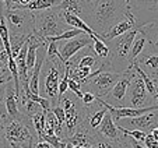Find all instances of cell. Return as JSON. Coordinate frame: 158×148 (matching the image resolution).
<instances>
[{
	"mask_svg": "<svg viewBox=\"0 0 158 148\" xmlns=\"http://www.w3.org/2000/svg\"><path fill=\"white\" fill-rule=\"evenodd\" d=\"M129 9L126 0H89V18L87 24L102 38L115 24L126 17Z\"/></svg>",
	"mask_w": 158,
	"mask_h": 148,
	"instance_id": "6da1fadb",
	"label": "cell"
},
{
	"mask_svg": "<svg viewBox=\"0 0 158 148\" xmlns=\"http://www.w3.org/2000/svg\"><path fill=\"white\" fill-rule=\"evenodd\" d=\"M34 17H35V31H34V34L45 42L49 36L59 35V34L64 32L66 30H70V25L64 21L62 13L56 7L34 11Z\"/></svg>",
	"mask_w": 158,
	"mask_h": 148,
	"instance_id": "7a4b0ae2",
	"label": "cell"
},
{
	"mask_svg": "<svg viewBox=\"0 0 158 148\" xmlns=\"http://www.w3.org/2000/svg\"><path fill=\"white\" fill-rule=\"evenodd\" d=\"M32 119L24 115L23 119H9L3 125V136L11 148H34V136L30 131Z\"/></svg>",
	"mask_w": 158,
	"mask_h": 148,
	"instance_id": "3957f363",
	"label": "cell"
},
{
	"mask_svg": "<svg viewBox=\"0 0 158 148\" xmlns=\"http://www.w3.org/2000/svg\"><path fill=\"white\" fill-rule=\"evenodd\" d=\"M6 17L7 25H9L10 34H21V35H31L35 31V17L34 11L21 7H13V9L3 10Z\"/></svg>",
	"mask_w": 158,
	"mask_h": 148,
	"instance_id": "277c9868",
	"label": "cell"
},
{
	"mask_svg": "<svg viewBox=\"0 0 158 148\" xmlns=\"http://www.w3.org/2000/svg\"><path fill=\"white\" fill-rule=\"evenodd\" d=\"M151 102L157 101L154 99L151 94L148 92L146 87V83L141 78V76H139L136 71H134V76L131 78L130 87H129L127 91V97H126V105L125 106H131V108H143V106H151Z\"/></svg>",
	"mask_w": 158,
	"mask_h": 148,
	"instance_id": "5b68a950",
	"label": "cell"
},
{
	"mask_svg": "<svg viewBox=\"0 0 158 148\" xmlns=\"http://www.w3.org/2000/svg\"><path fill=\"white\" fill-rule=\"evenodd\" d=\"M122 73H116V71H109V70H102L101 73H98L95 77H93L89 80V83H87V91L95 94L98 98H105L110 92V89L114 88V85L118 83V80L120 78Z\"/></svg>",
	"mask_w": 158,
	"mask_h": 148,
	"instance_id": "8992f818",
	"label": "cell"
},
{
	"mask_svg": "<svg viewBox=\"0 0 158 148\" xmlns=\"http://www.w3.org/2000/svg\"><path fill=\"white\" fill-rule=\"evenodd\" d=\"M45 64L48 66V73L46 76H44V92L48 94V97L51 98L52 105L59 104V83H60V74L62 71H64V63L57 62L53 63L51 60H45Z\"/></svg>",
	"mask_w": 158,
	"mask_h": 148,
	"instance_id": "52a82bcc",
	"label": "cell"
},
{
	"mask_svg": "<svg viewBox=\"0 0 158 148\" xmlns=\"http://www.w3.org/2000/svg\"><path fill=\"white\" fill-rule=\"evenodd\" d=\"M133 76H134L133 68H129V70L123 71L120 78L118 80V83L114 85V88L110 89L109 94L105 98H102V99H104L105 102H108V104L114 105V106H125L123 102L126 101L127 91H129V87H130Z\"/></svg>",
	"mask_w": 158,
	"mask_h": 148,
	"instance_id": "ba28073f",
	"label": "cell"
},
{
	"mask_svg": "<svg viewBox=\"0 0 158 148\" xmlns=\"http://www.w3.org/2000/svg\"><path fill=\"white\" fill-rule=\"evenodd\" d=\"M120 127L130 129V130H141L146 133H151L152 129L158 126V109L152 112L144 113V115L136 116V117H125L116 121Z\"/></svg>",
	"mask_w": 158,
	"mask_h": 148,
	"instance_id": "9c48e42d",
	"label": "cell"
},
{
	"mask_svg": "<svg viewBox=\"0 0 158 148\" xmlns=\"http://www.w3.org/2000/svg\"><path fill=\"white\" fill-rule=\"evenodd\" d=\"M134 62L151 78H155L158 76V43L148 42Z\"/></svg>",
	"mask_w": 158,
	"mask_h": 148,
	"instance_id": "30bf717a",
	"label": "cell"
},
{
	"mask_svg": "<svg viewBox=\"0 0 158 148\" xmlns=\"http://www.w3.org/2000/svg\"><path fill=\"white\" fill-rule=\"evenodd\" d=\"M60 42H63V41H60ZM91 45H93V38L85 32L76 36V38L64 41L59 46L60 55H62V57H63V63L66 64L76 53H78L81 49H84V47H87V46H91Z\"/></svg>",
	"mask_w": 158,
	"mask_h": 148,
	"instance_id": "8fae6325",
	"label": "cell"
},
{
	"mask_svg": "<svg viewBox=\"0 0 158 148\" xmlns=\"http://www.w3.org/2000/svg\"><path fill=\"white\" fill-rule=\"evenodd\" d=\"M55 7L59 11L72 13V14L78 15L85 23L89 18V2L88 0H60V3Z\"/></svg>",
	"mask_w": 158,
	"mask_h": 148,
	"instance_id": "7c38bea8",
	"label": "cell"
},
{
	"mask_svg": "<svg viewBox=\"0 0 158 148\" xmlns=\"http://www.w3.org/2000/svg\"><path fill=\"white\" fill-rule=\"evenodd\" d=\"M98 133L102 134L104 137H106V138H110V140H120V137H123V136L119 134L120 130H119L116 121L114 120V117H112V115H110L109 110L106 112V115H105L101 126H99Z\"/></svg>",
	"mask_w": 158,
	"mask_h": 148,
	"instance_id": "4fadbf2b",
	"label": "cell"
},
{
	"mask_svg": "<svg viewBox=\"0 0 158 148\" xmlns=\"http://www.w3.org/2000/svg\"><path fill=\"white\" fill-rule=\"evenodd\" d=\"M129 7L133 11V14L137 17L143 11H157L158 0H130Z\"/></svg>",
	"mask_w": 158,
	"mask_h": 148,
	"instance_id": "5bb4252c",
	"label": "cell"
},
{
	"mask_svg": "<svg viewBox=\"0 0 158 148\" xmlns=\"http://www.w3.org/2000/svg\"><path fill=\"white\" fill-rule=\"evenodd\" d=\"M60 13H62L64 21L69 24L72 28H78V30H83L84 32H87L88 35H94V34H95L93 28L89 27L88 24H87L81 17H78V15H76V14H72V13H63V11H60Z\"/></svg>",
	"mask_w": 158,
	"mask_h": 148,
	"instance_id": "9a60e30c",
	"label": "cell"
},
{
	"mask_svg": "<svg viewBox=\"0 0 158 148\" xmlns=\"http://www.w3.org/2000/svg\"><path fill=\"white\" fill-rule=\"evenodd\" d=\"M91 144L95 145V148H123V140H110L97 133L91 138Z\"/></svg>",
	"mask_w": 158,
	"mask_h": 148,
	"instance_id": "2e32d148",
	"label": "cell"
},
{
	"mask_svg": "<svg viewBox=\"0 0 158 148\" xmlns=\"http://www.w3.org/2000/svg\"><path fill=\"white\" fill-rule=\"evenodd\" d=\"M60 3V0H31L25 6H20V4H13V7H21V9H27L31 11H39V10H46L52 9V7L57 6ZM11 7V9H13Z\"/></svg>",
	"mask_w": 158,
	"mask_h": 148,
	"instance_id": "e0dca14e",
	"label": "cell"
},
{
	"mask_svg": "<svg viewBox=\"0 0 158 148\" xmlns=\"http://www.w3.org/2000/svg\"><path fill=\"white\" fill-rule=\"evenodd\" d=\"M148 43V39H147V36L144 35V34L139 32L137 36H136V39H134L133 45H131V51H130V55H129V62H130V67H131V63L134 62V60L137 59V56L143 52V49L146 47V45Z\"/></svg>",
	"mask_w": 158,
	"mask_h": 148,
	"instance_id": "ac0fdd59",
	"label": "cell"
},
{
	"mask_svg": "<svg viewBox=\"0 0 158 148\" xmlns=\"http://www.w3.org/2000/svg\"><path fill=\"white\" fill-rule=\"evenodd\" d=\"M89 36L93 38V49H94V52H95V55L99 56L101 59H106L110 52L108 43L102 38H99L98 34H94V35H89Z\"/></svg>",
	"mask_w": 158,
	"mask_h": 148,
	"instance_id": "d6986e66",
	"label": "cell"
},
{
	"mask_svg": "<svg viewBox=\"0 0 158 148\" xmlns=\"http://www.w3.org/2000/svg\"><path fill=\"white\" fill-rule=\"evenodd\" d=\"M32 35V34H31ZM31 35H21V34H10V43H11V56L17 57L20 53L21 47L24 46V43L28 41Z\"/></svg>",
	"mask_w": 158,
	"mask_h": 148,
	"instance_id": "ffe728a7",
	"label": "cell"
},
{
	"mask_svg": "<svg viewBox=\"0 0 158 148\" xmlns=\"http://www.w3.org/2000/svg\"><path fill=\"white\" fill-rule=\"evenodd\" d=\"M31 119H32V125L34 129H35L36 136H38V138H41L44 136L45 126H46V110H41V112L35 113Z\"/></svg>",
	"mask_w": 158,
	"mask_h": 148,
	"instance_id": "44dd1931",
	"label": "cell"
},
{
	"mask_svg": "<svg viewBox=\"0 0 158 148\" xmlns=\"http://www.w3.org/2000/svg\"><path fill=\"white\" fill-rule=\"evenodd\" d=\"M11 80H13V76L9 70V66L0 63V95H4L7 83Z\"/></svg>",
	"mask_w": 158,
	"mask_h": 148,
	"instance_id": "7402d4cb",
	"label": "cell"
},
{
	"mask_svg": "<svg viewBox=\"0 0 158 148\" xmlns=\"http://www.w3.org/2000/svg\"><path fill=\"white\" fill-rule=\"evenodd\" d=\"M69 78H70V74H69V70L64 67V74H63V77H62V80H60V83H59V102H60V99H62V97L67 92V89H69ZM59 105V104H57Z\"/></svg>",
	"mask_w": 158,
	"mask_h": 148,
	"instance_id": "603a6c76",
	"label": "cell"
},
{
	"mask_svg": "<svg viewBox=\"0 0 158 148\" xmlns=\"http://www.w3.org/2000/svg\"><path fill=\"white\" fill-rule=\"evenodd\" d=\"M118 127H119V130L122 131L123 134L133 137V138H136L137 141H140V142H144V140H146V136H147L146 131H141V130H130V129H125V127H120V126H118Z\"/></svg>",
	"mask_w": 158,
	"mask_h": 148,
	"instance_id": "cb8c5ba5",
	"label": "cell"
},
{
	"mask_svg": "<svg viewBox=\"0 0 158 148\" xmlns=\"http://www.w3.org/2000/svg\"><path fill=\"white\" fill-rule=\"evenodd\" d=\"M51 110L55 113V116H56L57 121H59V125L62 126V127H64V121H66V110L63 109L62 105H55V106L52 108Z\"/></svg>",
	"mask_w": 158,
	"mask_h": 148,
	"instance_id": "d4e9b609",
	"label": "cell"
},
{
	"mask_svg": "<svg viewBox=\"0 0 158 148\" xmlns=\"http://www.w3.org/2000/svg\"><path fill=\"white\" fill-rule=\"evenodd\" d=\"M144 145L147 148H158V140L151 133H147L146 140H144Z\"/></svg>",
	"mask_w": 158,
	"mask_h": 148,
	"instance_id": "484cf974",
	"label": "cell"
},
{
	"mask_svg": "<svg viewBox=\"0 0 158 148\" xmlns=\"http://www.w3.org/2000/svg\"><path fill=\"white\" fill-rule=\"evenodd\" d=\"M34 148H53L48 141H45L44 138H39V141L35 142V147Z\"/></svg>",
	"mask_w": 158,
	"mask_h": 148,
	"instance_id": "4316f807",
	"label": "cell"
},
{
	"mask_svg": "<svg viewBox=\"0 0 158 148\" xmlns=\"http://www.w3.org/2000/svg\"><path fill=\"white\" fill-rule=\"evenodd\" d=\"M120 133H122V131H120ZM122 134H123V133H122ZM123 148H133V147H131L130 142L127 141V138H126L125 134H123Z\"/></svg>",
	"mask_w": 158,
	"mask_h": 148,
	"instance_id": "83f0119b",
	"label": "cell"
},
{
	"mask_svg": "<svg viewBox=\"0 0 158 148\" xmlns=\"http://www.w3.org/2000/svg\"><path fill=\"white\" fill-rule=\"evenodd\" d=\"M31 0H17V4H20V6H25V4H28Z\"/></svg>",
	"mask_w": 158,
	"mask_h": 148,
	"instance_id": "f1b7e54d",
	"label": "cell"
},
{
	"mask_svg": "<svg viewBox=\"0 0 158 148\" xmlns=\"http://www.w3.org/2000/svg\"><path fill=\"white\" fill-rule=\"evenodd\" d=\"M151 134L155 137V138L158 140V126H157V127H155V129H152V130H151Z\"/></svg>",
	"mask_w": 158,
	"mask_h": 148,
	"instance_id": "f546056e",
	"label": "cell"
},
{
	"mask_svg": "<svg viewBox=\"0 0 158 148\" xmlns=\"http://www.w3.org/2000/svg\"><path fill=\"white\" fill-rule=\"evenodd\" d=\"M152 80H154L155 85H157V87H158V76H157V77H155V78H152Z\"/></svg>",
	"mask_w": 158,
	"mask_h": 148,
	"instance_id": "4dcf8cb0",
	"label": "cell"
},
{
	"mask_svg": "<svg viewBox=\"0 0 158 148\" xmlns=\"http://www.w3.org/2000/svg\"><path fill=\"white\" fill-rule=\"evenodd\" d=\"M72 148H85V147H81V145H74V147H72Z\"/></svg>",
	"mask_w": 158,
	"mask_h": 148,
	"instance_id": "1f68e13d",
	"label": "cell"
},
{
	"mask_svg": "<svg viewBox=\"0 0 158 148\" xmlns=\"http://www.w3.org/2000/svg\"><path fill=\"white\" fill-rule=\"evenodd\" d=\"M157 98H158V87H157Z\"/></svg>",
	"mask_w": 158,
	"mask_h": 148,
	"instance_id": "d6a6232c",
	"label": "cell"
},
{
	"mask_svg": "<svg viewBox=\"0 0 158 148\" xmlns=\"http://www.w3.org/2000/svg\"><path fill=\"white\" fill-rule=\"evenodd\" d=\"M88 2H89V0H88Z\"/></svg>",
	"mask_w": 158,
	"mask_h": 148,
	"instance_id": "836d02e7",
	"label": "cell"
}]
</instances>
